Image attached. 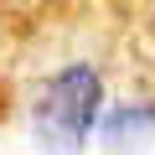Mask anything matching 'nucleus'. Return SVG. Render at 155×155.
Masks as SVG:
<instances>
[{
    "mask_svg": "<svg viewBox=\"0 0 155 155\" xmlns=\"http://www.w3.org/2000/svg\"><path fill=\"white\" fill-rule=\"evenodd\" d=\"M98 104H104V83L98 72L72 62L62 72H52L41 93H36V134L52 155H72L98 124Z\"/></svg>",
    "mask_w": 155,
    "mask_h": 155,
    "instance_id": "f257e3e1",
    "label": "nucleus"
}]
</instances>
